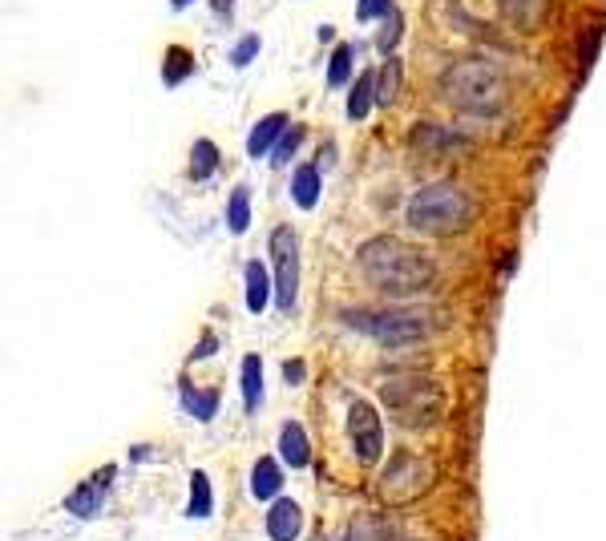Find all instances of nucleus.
Here are the masks:
<instances>
[{"instance_id":"f8f14e48","label":"nucleus","mask_w":606,"mask_h":541,"mask_svg":"<svg viewBox=\"0 0 606 541\" xmlns=\"http://www.w3.org/2000/svg\"><path fill=\"white\" fill-rule=\"evenodd\" d=\"M287 114H267L263 122H255V130H251V138H247V154L251 158H271V150H275V142L287 134Z\"/></svg>"},{"instance_id":"4be33fe9","label":"nucleus","mask_w":606,"mask_h":541,"mask_svg":"<svg viewBox=\"0 0 606 541\" xmlns=\"http://www.w3.org/2000/svg\"><path fill=\"white\" fill-rule=\"evenodd\" d=\"M227 227H231V235H247V227H251V190H247V186H235V190H231Z\"/></svg>"},{"instance_id":"423d86ee","label":"nucleus","mask_w":606,"mask_h":541,"mask_svg":"<svg viewBox=\"0 0 606 541\" xmlns=\"http://www.w3.org/2000/svg\"><path fill=\"white\" fill-rule=\"evenodd\" d=\"M267 255H271V283H275V303L279 311L295 307L299 295V239L291 227H275L267 239Z\"/></svg>"},{"instance_id":"7ed1b4c3","label":"nucleus","mask_w":606,"mask_h":541,"mask_svg":"<svg viewBox=\"0 0 606 541\" xmlns=\"http://www.w3.org/2000/svg\"><path fill=\"white\" fill-rule=\"evenodd\" d=\"M473 214H477V202L453 182H433L417 190L409 202V223L425 235H457L473 223Z\"/></svg>"},{"instance_id":"a211bd4d","label":"nucleus","mask_w":606,"mask_h":541,"mask_svg":"<svg viewBox=\"0 0 606 541\" xmlns=\"http://www.w3.org/2000/svg\"><path fill=\"white\" fill-rule=\"evenodd\" d=\"M243 279H247V311H255V315H259V311L267 307L271 287H275V283H271V271H267L259 259H251V263L243 267Z\"/></svg>"},{"instance_id":"cd10ccee","label":"nucleus","mask_w":606,"mask_h":541,"mask_svg":"<svg viewBox=\"0 0 606 541\" xmlns=\"http://www.w3.org/2000/svg\"><path fill=\"white\" fill-rule=\"evenodd\" d=\"M396 13L392 0H356V21L368 25V21H388Z\"/></svg>"},{"instance_id":"a878e982","label":"nucleus","mask_w":606,"mask_h":541,"mask_svg":"<svg viewBox=\"0 0 606 541\" xmlns=\"http://www.w3.org/2000/svg\"><path fill=\"white\" fill-rule=\"evenodd\" d=\"M303 134H308V130H303V126H287V134L275 142V150H271V166H287L291 162V154L303 146Z\"/></svg>"},{"instance_id":"dca6fc26","label":"nucleus","mask_w":606,"mask_h":541,"mask_svg":"<svg viewBox=\"0 0 606 541\" xmlns=\"http://www.w3.org/2000/svg\"><path fill=\"white\" fill-rule=\"evenodd\" d=\"M239 388H243V404H247V412H259V408H263V360H259L255 352H247V356H243Z\"/></svg>"},{"instance_id":"bb28decb","label":"nucleus","mask_w":606,"mask_h":541,"mask_svg":"<svg viewBox=\"0 0 606 541\" xmlns=\"http://www.w3.org/2000/svg\"><path fill=\"white\" fill-rule=\"evenodd\" d=\"M400 37H404V13H392V17L384 21V29L376 33V49H380L384 57H392V49H396Z\"/></svg>"},{"instance_id":"6e6552de","label":"nucleus","mask_w":606,"mask_h":541,"mask_svg":"<svg viewBox=\"0 0 606 541\" xmlns=\"http://www.w3.org/2000/svg\"><path fill=\"white\" fill-rule=\"evenodd\" d=\"M118 481V465H101L93 477H85L69 497H65V509L81 521L97 517L101 509H106V497H110V485Z\"/></svg>"},{"instance_id":"c85d7f7f","label":"nucleus","mask_w":606,"mask_h":541,"mask_svg":"<svg viewBox=\"0 0 606 541\" xmlns=\"http://www.w3.org/2000/svg\"><path fill=\"white\" fill-rule=\"evenodd\" d=\"M598 41H602V25H586L582 37H578V69H582V73L590 69V61H594V53H598Z\"/></svg>"},{"instance_id":"473e14b6","label":"nucleus","mask_w":606,"mask_h":541,"mask_svg":"<svg viewBox=\"0 0 606 541\" xmlns=\"http://www.w3.org/2000/svg\"><path fill=\"white\" fill-rule=\"evenodd\" d=\"M190 5V0H174V9H186Z\"/></svg>"},{"instance_id":"412c9836","label":"nucleus","mask_w":606,"mask_h":541,"mask_svg":"<svg viewBox=\"0 0 606 541\" xmlns=\"http://www.w3.org/2000/svg\"><path fill=\"white\" fill-rule=\"evenodd\" d=\"M211 509H215L211 477L202 473V469H194V473H190V505H186V513H190V517H211Z\"/></svg>"},{"instance_id":"f03ea898","label":"nucleus","mask_w":606,"mask_h":541,"mask_svg":"<svg viewBox=\"0 0 606 541\" xmlns=\"http://www.w3.org/2000/svg\"><path fill=\"white\" fill-rule=\"evenodd\" d=\"M441 89L445 97L457 105L465 114H501L505 110V97H510V85H505V73L485 61V57H461L445 69L441 77Z\"/></svg>"},{"instance_id":"9b49d317","label":"nucleus","mask_w":606,"mask_h":541,"mask_svg":"<svg viewBox=\"0 0 606 541\" xmlns=\"http://www.w3.org/2000/svg\"><path fill=\"white\" fill-rule=\"evenodd\" d=\"M178 396H182V408L194 420H215L219 416V392L215 388H194L190 376H178Z\"/></svg>"},{"instance_id":"9d476101","label":"nucleus","mask_w":606,"mask_h":541,"mask_svg":"<svg viewBox=\"0 0 606 541\" xmlns=\"http://www.w3.org/2000/svg\"><path fill=\"white\" fill-rule=\"evenodd\" d=\"M279 457H283V465H291V469H308L312 445H308V432H303V424L287 420V424L279 428Z\"/></svg>"},{"instance_id":"4468645a","label":"nucleus","mask_w":606,"mask_h":541,"mask_svg":"<svg viewBox=\"0 0 606 541\" xmlns=\"http://www.w3.org/2000/svg\"><path fill=\"white\" fill-rule=\"evenodd\" d=\"M320 190H324V178H320V166H299L295 174H291V202L299 206V210H312L316 202H320Z\"/></svg>"},{"instance_id":"2f4dec72","label":"nucleus","mask_w":606,"mask_h":541,"mask_svg":"<svg viewBox=\"0 0 606 541\" xmlns=\"http://www.w3.org/2000/svg\"><path fill=\"white\" fill-rule=\"evenodd\" d=\"M215 9H219V17H227L231 13V0H215Z\"/></svg>"},{"instance_id":"c756f323","label":"nucleus","mask_w":606,"mask_h":541,"mask_svg":"<svg viewBox=\"0 0 606 541\" xmlns=\"http://www.w3.org/2000/svg\"><path fill=\"white\" fill-rule=\"evenodd\" d=\"M255 53H259V37H255V33H247V37L239 41V49L231 53V65H251V61H255Z\"/></svg>"},{"instance_id":"5701e85b","label":"nucleus","mask_w":606,"mask_h":541,"mask_svg":"<svg viewBox=\"0 0 606 541\" xmlns=\"http://www.w3.org/2000/svg\"><path fill=\"white\" fill-rule=\"evenodd\" d=\"M396 89H400V61L388 57V61L376 69V105H380V110H388V105L396 101Z\"/></svg>"},{"instance_id":"b1692460","label":"nucleus","mask_w":606,"mask_h":541,"mask_svg":"<svg viewBox=\"0 0 606 541\" xmlns=\"http://www.w3.org/2000/svg\"><path fill=\"white\" fill-rule=\"evenodd\" d=\"M352 57H356V45H340L328 61V89H340L352 81Z\"/></svg>"},{"instance_id":"f3484780","label":"nucleus","mask_w":606,"mask_h":541,"mask_svg":"<svg viewBox=\"0 0 606 541\" xmlns=\"http://www.w3.org/2000/svg\"><path fill=\"white\" fill-rule=\"evenodd\" d=\"M344 541H396V529H392V521L380 517V513H360V517L348 525Z\"/></svg>"},{"instance_id":"6ab92c4d","label":"nucleus","mask_w":606,"mask_h":541,"mask_svg":"<svg viewBox=\"0 0 606 541\" xmlns=\"http://www.w3.org/2000/svg\"><path fill=\"white\" fill-rule=\"evenodd\" d=\"M372 101H376V73L368 69V73L356 77V85H352V93H348V118H352V122H364L368 110H372Z\"/></svg>"},{"instance_id":"1a4fd4ad","label":"nucleus","mask_w":606,"mask_h":541,"mask_svg":"<svg viewBox=\"0 0 606 541\" xmlns=\"http://www.w3.org/2000/svg\"><path fill=\"white\" fill-rule=\"evenodd\" d=\"M303 529V513L291 497H275L271 509H267V537L271 541H295Z\"/></svg>"},{"instance_id":"f257e3e1","label":"nucleus","mask_w":606,"mask_h":541,"mask_svg":"<svg viewBox=\"0 0 606 541\" xmlns=\"http://www.w3.org/2000/svg\"><path fill=\"white\" fill-rule=\"evenodd\" d=\"M356 267L384 295H417L437 279V263H433L429 251H421L413 243H400L392 235L360 243Z\"/></svg>"},{"instance_id":"20e7f679","label":"nucleus","mask_w":606,"mask_h":541,"mask_svg":"<svg viewBox=\"0 0 606 541\" xmlns=\"http://www.w3.org/2000/svg\"><path fill=\"white\" fill-rule=\"evenodd\" d=\"M380 400L388 404V412L400 420V424H409V428H429L433 420H441L445 412V396L437 388V380L429 376H392L380 384Z\"/></svg>"},{"instance_id":"7c9ffc66","label":"nucleus","mask_w":606,"mask_h":541,"mask_svg":"<svg viewBox=\"0 0 606 541\" xmlns=\"http://www.w3.org/2000/svg\"><path fill=\"white\" fill-rule=\"evenodd\" d=\"M299 380H303V364L291 360V364H287V384H299Z\"/></svg>"},{"instance_id":"39448f33","label":"nucleus","mask_w":606,"mask_h":541,"mask_svg":"<svg viewBox=\"0 0 606 541\" xmlns=\"http://www.w3.org/2000/svg\"><path fill=\"white\" fill-rule=\"evenodd\" d=\"M340 323L376 344H388V348H400V344H417L429 336L425 319L413 315V311H372V307H348L340 311Z\"/></svg>"},{"instance_id":"ddd939ff","label":"nucleus","mask_w":606,"mask_h":541,"mask_svg":"<svg viewBox=\"0 0 606 541\" xmlns=\"http://www.w3.org/2000/svg\"><path fill=\"white\" fill-rule=\"evenodd\" d=\"M413 146L417 150H429V154H449V150H461L465 146V138L461 134H453V130H445V126H433V122H421V126H413Z\"/></svg>"},{"instance_id":"0eeeda50","label":"nucleus","mask_w":606,"mask_h":541,"mask_svg":"<svg viewBox=\"0 0 606 541\" xmlns=\"http://www.w3.org/2000/svg\"><path fill=\"white\" fill-rule=\"evenodd\" d=\"M348 437H352V449H356L360 465H376L380 461V453H384V424H380V412L368 400H352L348 404Z\"/></svg>"},{"instance_id":"393cba45","label":"nucleus","mask_w":606,"mask_h":541,"mask_svg":"<svg viewBox=\"0 0 606 541\" xmlns=\"http://www.w3.org/2000/svg\"><path fill=\"white\" fill-rule=\"evenodd\" d=\"M190 69H194V57H190L186 49H170V53H166V65H162V81L174 89V85H182V81L190 77Z\"/></svg>"},{"instance_id":"2eb2a0df","label":"nucleus","mask_w":606,"mask_h":541,"mask_svg":"<svg viewBox=\"0 0 606 541\" xmlns=\"http://www.w3.org/2000/svg\"><path fill=\"white\" fill-rule=\"evenodd\" d=\"M279 489H283V469L275 465V457H259L255 469H251V493H255V501L271 505L279 497Z\"/></svg>"},{"instance_id":"aec40b11","label":"nucleus","mask_w":606,"mask_h":541,"mask_svg":"<svg viewBox=\"0 0 606 541\" xmlns=\"http://www.w3.org/2000/svg\"><path fill=\"white\" fill-rule=\"evenodd\" d=\"M215 170H219V146L211 138H198L190 146V178L194 182H207Z\"/></svg>"}]
</instances>
